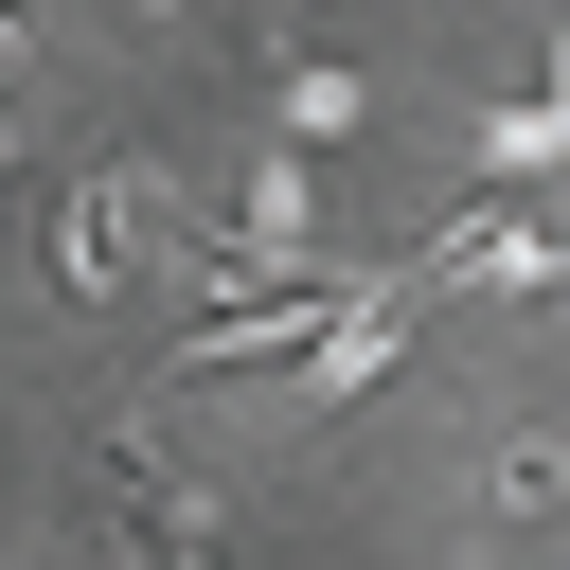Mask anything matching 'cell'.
I'll use <instances>...</instances> for the list:
<instances>
[{
    "label": "cell",
    "mask_w": 570,
    "mask_h": 570,
    "mask_svg": "<svg viewBox=\"0 0 570 570\" xmlns=\"http://www.w3.org/2000/svg\"><path fill=\"white\" fill-rule=\"evenodd\" d=\"M338 303H356V285H214V303L178 321V374H232V356H321V338H338Z\"/></svg>",
    "instance_id": "obj_1"
},
{
    "label": "cell",
    "mask_w": 570,
    "mask_h": 570,
    "mask_svg": "<svg viewBox=\"0 0 570 570\" xmlns=\"http://www.w3.org/2000/svg\"><path fill=\"white\" fill-rule=\"evenodd\" d=\"M410 321H428V303H410V267H374V285H356V303H338V338H321V356H303V392H356V374H374V356H392V338H410Z\"/></svg>",
    "instance_id": "obj_2"
},
{
    "label": "cell",
    "mask_w": 570,
    "mask_h": 570,
    "mask_svg": "<svg viewBox=\"0 0 570 570\" xmlns=\"http://www.w3.org/2000/svg\"><path fill=\"white\" fill-rule=\"evenodd\" d=\"M552 160H570V53H552V89H534V107H499V125H481V196H534Z\"/></svg>",
    "instance_id": "obj_3"
},
{
    "label": "cell",
    "mask_w": 570,
    "mask_h": 570,
    "mask_svg": "<svg viewBox=\"0 0 570 570\" xmlns=\"http://www.w3.org/2000/svg\"><path fill=\"white\" fill-rule=\"evenodd\" d=\"M53 249H71V285H125V249H142V196H125V178H71Z\"/></svg>",
    "instance_id": "obj_4"
},
{
    "label": "cell",
    "mask_w": 570,
    "mask_h": 570,
    "mask_svg": "<svg viewBox=\"0 0 570 570\" xmlns=\"http://www.w3.org/2000/svg\"><path fill=\"white\" fill-rule=\"evenodd\" d=\"M249 249H285V267H303V160H267V178H249Z\"/></svg>",
    "instance_id": "obj_5"
},
{
    "label": "cell",
    "mask_w": 570,
    "mask_h": 570,
    "mask_svg": "<svg viewBox=\"0 0 570 570\" xmlns=\"http://www.w3.org/2000/svg\"><path fill=\"white\" fill-rule=\"evenodd\" d=\"M552 267H570V232H552Z\"/></svg>",
    "instance_id": "obj_6"
}]
</instances>
